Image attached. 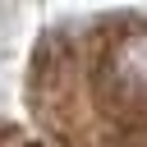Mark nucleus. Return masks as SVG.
I'll return each instance as SVG.
<instances>
[{
    "label": "nucleus",
    "mask_w": 147,
    "mask_h": 147,
    "mask_svg": "<svg viewBox=\"0 0 147 147\" xmlns=\"http://www.w3.org/2000/svg\"><path fill=\"white\" fill-rule=\"evenodd\" d=\"M110 74H115V87H124V92H147V32H129V37L115 46Z\"/></svg>",
    "instance_id": "1"
}]
</instances>
